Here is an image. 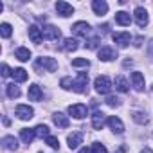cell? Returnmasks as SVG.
<instances>
[{
    "mask_svg": "<svg viewBox=\"0 0 153 153\" xmlns=\"http://www.w3.org/2000/svg\"><path fill=\"white\" fill-rule=\"evenodd\" d=\"M106 124L112 128V131H115V133H124V124H123V121H121L119 117H115V115L108 117V119H106Z\"/></svg>",
    "mask_w": 153,
    "mask_h": 153,
    "instance_id": "obj_13",
    "label": "cell"
},
{
    "mask_svg": "<svg viewBox=\"0 0 153 153\" xmlns=\"http://www.w3.org/2000/svg\"><path fill=\"white\" fill-rule=\"evenodd\" d=\"M29 38H31V42H33V43H40V42L43 40L42 29H40V27H36V25H31V27H29Z\"/></svg>",
    "mask_w": 153,
    "mask_h": 153,
    "instance_id": "obj_19",
    "label": "cell"
},
{
    "mask_svg": "<svg viewBox=\"0 0 153 153\" xmlns=\"http://www.w3.org/2000/svg\"><path fill=\"white\" fill-rule=\"evenodd\" d=\"M68 114H70L74 119H83V117H87L88 108H87L85 105H81V103H78V105H70V106H68Z\"/></svg>",
    "mask_w": 153,
    "mask_h": 153,
    "instance_id": "obj_6",
    "label": "cell"
},
{
    "mask_svg": "<svg viewBox=\"0 0 153 153\" xmlns=\"http://www.w3.org/2000/svg\"><path fill=\"white\" fill-rule=\"evenodd\" d=\"M92 126H94V130H103V126H105V114L103 112H94Z\"/></svg>",
    "mask_w": 153,
    "mask_h": 153,
    "instance_id": "obj_20",
    "label": "cell"
},
{
    "mask_svg": "<svg viewBox=\"0 0 153 153\" xmlns=\"http://www.w3.org/2000/svg\"><path fill=\"white\" fill-rule=\"evenodd\" d=\"M79 153H94V149H92V148H87V146H85V148H81V149H79Z\"/></svg>",
    "mask_w": 153,
    "mask_h": 153,
    "instance_id": "obj_39",
    "label": "cell"
},
{
    "mask_svg": "<svg viewBox=\"0 0 153 153\" xmlns=\"http://www.w3.org/2000/svg\"><path fill=\"white\" fill-rule=\"evenodd\" d=\"M92 149H94V153H108V149L101 144V142H94L92 146H90Z\"/></svg>",
    "mask_w": 153,
    "mask_h": 153,
    "instance_id": "obj_35",
    "label": "cell"
},
{
    "mask_svg": "<svg viewBox=\"0 0 153 153\" xmlns=\"http://www.w3.org/2000/svg\"><path fill=\"white\" fill-rule=\"evenodd\" d=\"M131 119H133L137 124H148V121H149L144 112H133V114H131Z\"/></svg>",
    "mask_w": 153,
    "mask_h": 153,
    "instance_id": "obj_28",
    "label": "cell"
},
{
    "mask_svg": "<svg viewBox=\"0 0 153 153\" xmlns=\"http://www.w3.org/2000/svg\"><path fill=\"white\" fill-rule=\"evenodd\" d=\"M87 87H88V74L87 72H79L78 74V78L74 79V92H78V94H83L87 92Z\"/></svg>",
    "mask_w": 153,
    "mask_h": 153,
    "instance_id": "obj_3",
    "label": "cell"
},
{
    "mask_svg": "<svg viewBox=\"0 0 153 153\" xmlns=\"http://www.w3.org/2000/svg\"><path fill=\"white\" fill-rule=\"evenodd\" d=\"M92 9H94V13L97 16H103V15L108 13V4L105 2V0H94V2H92Z\"/></svg>",
    "mask_w": 153,
    "mask_h": 153,
    "instance_id": "obj_15",
    "label": "cell"
},
{
    "mask_svg": "<svg viewBox=\"0 0 153 153\" xmlns=\"http://www.w3.org/2000/svg\"><path fill=\"white\" fill-rule=\"evenodd\" d=\"M45 142H47L51 148H54V149H58V148H59V140H58L54 135H49V137L45 139Z\"/></svg>",
    "mask_w": 153,
    "mask_h": 153,
    "instance_id": "obj_34",
    "label": "cell"
},
{
    "mask_svg": "<svg viewBox=\"0 0 153 153\" xmlns=\"http://www.w3.org/2000/svg\"><path fill=\"white\" fill-rule=\"evenodd\" d=\"M72 31L76 36H88L90 34V25L87 22H76L72 25Z\"/></svg>",
    "mask_w": 153,
    "mask_h": 153,
    "instance_id": "obj_12",
    "label": "cell"
},
{
    "mask_svg": "<svg viewBox=\"0 0 153 153\" xmlns=\"http://www.w3.org/2000/svg\"><path fill=\"white\" fill-rule=\"evenodd\" d=\"M7 76H13V70H9V67L2 63V78H7Z\"/></svg>",
    "mask_w": 153,
    "mask_h": 153,
    "instance_id": "obj_36",
    "label": "cell"
},
{
    "mask_svg": "<svg viewBox=\"0 0 153 153\" xmlns=\"http://www.w3.org/2000/svg\"><path fill=\"white\" fill-rule=\"evenodd\" d=\"M114 85H115V90H119V92H128L130 90V87H128V81H126V78L124 76H117L115 78V81H114Z\"/></svg>",
    "mask_w": 153,
    "mask_h": 153,
    "instance_id": "obj_22",
    "label": "cell"
},
{
    "mask_svg": "<svg viewBox=\"0 0 153 153\" xmlns=\"http://www.w3.org/2000/svg\"><path fill=\"white\" fill-rule=\"evenodd\" d=\"M56 11L59 16L67 18V16H72L74 15V7L68 4V2H63V0H59V2H56Z\"/></svg>",
    "mask_w": 153,
    "mask_h": 153,
    "instance_id": "obj_8",
    "label": "cell"
},
{
    "mask_svg": "<svg viewBox=\"0 0 153 153\" xmlns=\"http://www.w3.org/2000/svg\"><path fill=\"white\" fill-rule=\"evenodd\" d=\"M97 56H99V59H101V61H112V59H115V58H117V52H115V49H114V47L105 45V47H101V49H99Z\"/></svg>",
    "mask_w": 153,
    "mask_h": 153,
    "instance_id": "obj_7",
    "label": "cell"
},
{
    "mask_svg": "<svg viewBox=\"0 0 153 153\" xmlns=\"http://www.w3.org/2000/svg\"><path fill=\"white\" fill-rule=\"evenodd\" d=\"M15 114H16V117L22 119V121H29V119L34 117V110H33L29 105H18L16 110H15Z\"/></svg>",
    "mask_w": 153,
    "mask_h": 153,
    "instance_id": "obj_5",
    "label": "cell"
},
{
    "mask_svg": "<svg viewBox=\"0 0 153 153\" xmlns=\"http://www.w3.org/2000/svg\"><path fill=\"white\" fill-rule=\"evenodd\" d=\"M94 88L97 94H108L112 90V81L108 76H97L96 81H94Z\"/></svg>",
    "mask_w": 153,
    "mask_h": 153,
    "instance_id": "obj_2",
    "label": "cell"
},
{
    "mask_svg": "<svg viewBox=\"0 0 153 153\" xmlns=\"http://www.w3.org/2000/svg\"><path fill=\"white\" fill-rule=\"evenodd\" d=\"M52 121H54V124H56L58 128H68V124H70L68 117H67L65 114H61V112H54Z\"/></svg>",
    "mask_w": 153,
    "mask_h": 153,
    "instance_id": "obj_16",
    "label": "cell"
},
{
    "mask_svg": "<svg viewBox=\"0 0 153 153\" xmlns=\"http://www.w3.org/2000/svg\"><path fill=\"white\" fill-rule=\"evenodd\" d=\"M133 45H135V47H140V45H142V36H137V38H135V43H133Z\"/></svg>",
    "mask_w": 153,
    "mask_h": 153,
    "instance_id": "obj_38",
    "label": "cell"
},
{
    "mask_svg": "<svg viewBox=\"0 0 153 153\" xmlns=\"http://www.w3.org/2000/svg\"><path fill=\"white\" fill-rule=\"evenodd\" d=\"M34 131H36V137H40V139H47L51 133H49V126H45V124H38L36 128H34Z\"/></svg>",
    "mask_w": 153,
    "mask_h": 153,
    "instance_id": "obj_29",
    "label": "cell"
},
{
    "mask_svg": "<svg viewBox=\"0 0 153 153\" xmlns=\"http://www.w3.org/2000/svg\"><path fill=\"white\" fill-rule=\"evenodd\" d=\"M133 18H135V24L139 25V27H146L148 24H149V16H148V11L144 9V7H135V11H133Z\"/></svg>",
    "mask_w": 153,
    "mask_h": 153,
    "instance_id": "obj_4",
    "label": "cell"
},
{
    "mask_svg": "<svg viewBox=\"0 0 153 153\" xmlns=\"http://www.w3.org/2000/svg\"><path fill=\"white\" fill-rule=\"evenodd\" d=\"M15 56H16L20 61H29V58H31V51H29L27 47H18V49L15 51Z\"/></svg>",
    "mask_w": 153,
    "mask_h": 153,
    "instance_id": "obj_25",
    "label": "cell"
},
{
    "mask_svg": "<svg viewBox=\"0 0 153 153\" xmlns=\"http://www.w3.org/2000/svg\"><path fill=\"white\" fill-rule=\"evenodd\" d=\"M72 67H85V68H88L90 61L87 58H76V59H72Z\"/></svg>",
    "mask_w": 153,
    "mask_h": 153,
    "instance_id": "obj_31",
    "label": "cell"
},
{
    "mask_svg": "<svg viewBox=\"0 0 153 153\" xmlns=\"http://www.w3.org/2000/svg\"><path fill=\"white\" fill-rule=\"evenodd\" d=\"M34 68L40 72V70H47V72H54L58 68V61L54 58H49V56H42L34 61Z\"/></svg>",
    "mask_w": 153,
    "mask_h": 153,
    "instance_id": "obj_1",
    "label": "cell"
},
{
    "mask_svg": "<svg viewBox=\"0 0 153 153\" xmlns=\"http://www.w3.org/2000/svg\"><path fill=\"white\" fill-rule=\"evenodd\" d=\"M59 85H61L63 90H72V88H74V79H72V78H63V79L59 81Z\"/></svg>",
    "mask_w": 153,
    "mask_h": 153,
    "instance_id": "obj_32",
    "label": "cell"
},
{
    "mask_svg": "<svg viewBox=\"0 0 153 153\" xmlns=\"http://www.w3.org/2000/svg\"><path fill=\"white\" fill-rule=\"evenodd\" d=\"M148 54H149V58H153V38H151L149 43H148Z\"/></svg>",
    "mask_w": 153,
    "mask_h": 153,
    "instance_id": "obj_37",
    "label": "cell"
},
{
    "mask_svg": "<svg viewBox=\"0 0 153 153\" xmlns=\"http://www.w3.org/2000/svg\"><path fill=\"white\" fill-rule=\"evenodd\" d=\"M34 137H36V131H34V130H31V128H22V130H20V139H22L25 144H31Z\"/></svg>",
    "mask_w": 153,
    "mask_h": 153,
    "instance_id": "obj_21",
    "label": "cell"
},
{
    "mask_svg": "<svg viewBox=\"0 0 153 153\" xmlns=\"http://www.w3.org/2000/svg\"><path fill=\"white\" fill-rule=\"evenodd\" d=\"M131 85L137 92L144 90V76L140 72H131Z\"/></svg>",
    "mask_w": 153,
    "mask_h": 153,
    "instance_id": "obj_14",
    "label": "cell"
},
{
    "mask_svg": "<svg viewBox=\"0 0 153 153\" xmlns=\"http://www.w3.org/2000/svg\"><path fill=\"white\" fill-rule=\"evenodd\" d=\"M78 47L79 45H78V40H76V38H65L63 40V45H61V49L67 51V52H74Z\"/></svg>",
    "mask_w": 153,
    "mask_h": 153,
    "instance_id": "obj_24",
    "label": "cell"
},
{
    "mask_svg": "<svg viewBox=\"0 0 153 153\" xmlns=\"http://www.w3.org/2000/svg\"><path fill=\"white\" fill-rule=\"evenodd\" d=\"M106 105L112 106V108H117V106H121V99L115 97V96H108L106 97Z\"/></svg>",
    "mask_w": 153,
    "mask_h": 153,
    "instance_id": "obj_33",
    "label": "cell"
},
{
    "mask_svg": "<svg viewBox=\"0 0 153 153\" xmlns=\"http://www.w3.org/2000/svg\"><path fill=\"white\" fill-rule=\"evenodd\" d=\"M42 34H43L45 40H58V38L61 36L59 29L54 27V25H43V27H42Z\"/></svg>",
    "mask_w": 153,
    "mask_h": 153,
    "instance_id": "obj_10",
    "label": "cell"
},
{
    "mask_svg": "<svg viewBox=\"0 0 153 153\" xmlns=\"http://www.w3.org/2000/svg\"><path fill=\"white\" fill-rule=\"evenodd\" d=\"M115 153H126V146H121V148H119Z\"/></svg>",
    "mask_w": 153,
    "mask_h": 153,
    "instance_id": "obj_40",
    "label": "cell"
},
{
    "mask_svg": "<svg viewBox=\"0 0 153 153\" xmlns=\"http://www.w3.org/2000/svg\"><path fill=\"white\" fill-rule=\"evenodd\" d=\"M140 153H153V151H151V149H149V148H144V149H142V151H140Z\"/></svg>",
    "mask_w": 153,
    "mask_h": 153,
    "instance_id": "obj_41",
    "label": "cell"
},
{
    "mask_svg": "<svg viewBox=\"0 0 153 153\" xmlns=\"http://www.w3.org/2000/svg\"><path fill=\"white\" fill-rule=\"evenodd\" d=\"M13 79H15L16 83L27 81V72H25L24 68H15V70H13Z\"/></svg>",
    "mask_w": 153,
    "mask_h": 153,
    "instance_id": "obj_26",
    "label": "cell"
},
{
    "mask_svg": "<svg viewBox=\"0 0 153 153\" xmlns=\"http://www.w3.org/2000/svg\"><path fill=\"white\" fill-rule=\"evenodd\" d=\"M112 40H114L119 47H128L130 42H131V36H130V33H114V34H112Z\"/></svg>",
    "mask_w": 153,
    "mask_h": 153,
    "instance_id": "obj_11",
    "label": "cell"
},
{
    "mask_svg": "<svg viewBox=\"0 0 153 153\" xmlns=\"http://www.w3.org/2000/svg\"><path fill=\"white\" fill-rule=\"evenodd\" d=\"M27 96H29V101H40L43 94H42V88H40L38 85H31V87H29Z\"/></svg>",
    "mask_w": 153,
    "mask_h": 153,
    "instance_id": "obj_23",
    "label": "cell"
},
{
    "mask_svg": "<svg viewBox=\"0 0 153 153\" xmlns=\"http://www.w3.org/2000/svg\"><path fill=\"white\" fill-rule=\"evenodd\" d=\"M6 92H7V97H11V99H16V97H20V88H18L15 83L7 85V87H6Z\"/></svg>",
    "mask_w": 153,
    "mask_h": 153,
    "instance_id": "obj_27",
    "label": "cell"
},
{
    "mask_svg": "<svg viewBox=\"0 0 153 153\" xmlns=\"http://www.w3.org/2000/svg\"><path fill=\"white\" fill-rule=\"evenodd\" d=\"M11 33H13V27L9 25V24H2V25H0V34H2V38H9L11 36Z\"/></svg>",
    "mask_w": 153,
    "mask_h": 153,
    "instance_id": "obj_30",
    "label": "cell"
},
{
    "mask_svg": "<svg viewBox=\"0 0 153 153\" xmlns=\"http://www.w3.org/2000/svg\"><path fill=\"white\" fill-rule=\"evenodd\" d=\"M81 142H83V133H81V131H72V133L67 137V144H68L70 149H78Z\"/></svg>",
    "mask_w": 153,
    "mask_h": 153,
    "instance_id": "obj_9",
    "label": "cell"
},
{
    "mask_svg": "<svg viewBox=\"0 0 153 153\" xmlns=\"http://www.w3.org/2000/svg\"><path fill=\"white\" fill-rule=\"evenodd\" d=\"M2 146L7 151H16L18 149V140L13 135H6V137H2Z\"/></svg>",
    "mask_w": 153,
    "mask_h": 153,
    "instance_id": "obj_17",
    "label": "cell"
},
{
    "mask_svg": "<svg viewBox=\"0 0 153 153\" xmlns=\"http://www.w3.org/2000/svg\"><path fill=\"white\" fill-rule=\"evenodd\" d=\"M115 22H117L119 25H123V27H128V25L131 24V16H130V13H126V11H119V13H115Z\"/></svg>",
    "mask_w": 153,
    "mask_h": 153,
    "instance_id": "obj_18",
    "label": "cell"
}]
</instances>
